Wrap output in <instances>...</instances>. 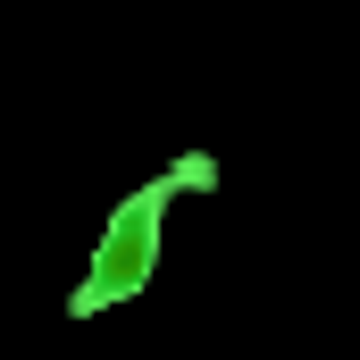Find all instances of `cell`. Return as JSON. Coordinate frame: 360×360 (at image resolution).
I'll return each mask as SVG.
<instances>
[{"instance_id":"cell-1","label":"cell","mask_w":360,"mask_h":360,"mask_svg":"<svg viewBox=\"0 0 360 360\" xmlns=\"http://www.w3.org/2000/svg\"><path fill=\"white\" fill-rule=\"evenodd\" d=\"M184 184H210V160L201 151H184L168 176H143L117 210H109V226H101V243H92V269L84 285L68 293V319H101V310H117V302H134L151 269H160V235H168V201H176Z\"/></svg>"}]
</instances>
